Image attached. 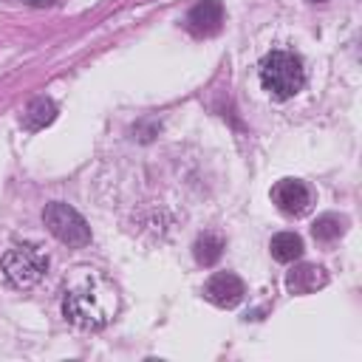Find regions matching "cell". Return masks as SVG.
I'll list each match as a JSON object with an SVG mask.
<instances>
[{"mask_svg": "<svg viewBox=\"0 0 362 362\" xmlns=\"http://www.w3.org/2000/svg\"><path fill=\"white\" fill-rule=\"evenodd\" d=\"M116 291L107 280L90 274L65 291L62 314L79 328H102L116 314Z\"/></svg>", "mask_w": 362, "mask_h": 362, "instance_id": "obj_1", "label": "cell"}, {"mask_svg": "<svg viewBox=\"0 0 362 362\" xmlns=\"http://www.w3.org/2000/svg\"><path fill=\"white\" fill-rule=\"evenodd\" d=\"M305 82V68L291 51H272L260 62V85L274 99H291Z\"/></svg>", "mask_w": 362, "mask_h": 362, "instance_id": "obj_2", "label": "cell"}, {"mask_svg": "<svg viewBox=\"0 0 362 362\" xmlns=\"http://www.w3.org/2000/svg\"><path fill=\"white\" fill-rule=\"evenodd\" d=\"M48 272V255L37 243H17L0 257V277L11 288H31Z\"/></svg>", "mask_w": 362, "mask_h": 362, "instance_id": "obj_3", "label": "cell"}, {"mask_svg": "<svg viewBox=\"0 0 362 362\" xmlns=\"http://www.w3.org/2000/svg\"><path fill=\"white\" fill-rule=\"evenodd\" d=\"M42 221H45L48 232L57 240L68 243V246H85V243H90V229H88L85 218L76 209H71L68 204H59V201L48 204L45 212H42Z\"/></svg>", "mask_w": 362, "mask_h": 362, "instance_id": "obj_4", "label": "cell"}, {"mask_svg": "<svg viewBox=\"0 0 362 362\" xmlns=\"http://www.w3.org/2000/svg\"><path fill=\"white\" fill-rule=\"evenodd\" d=\"M243 280L238 277V274H232V272H218V274H212L209 280H206V286H204V297L209 300V303H215V305H221V308H232V305H238L240 300H243Z\"/></svg>", "mask_w": 362, "mask_h": 362, "instance_id": "obj_5", "label": "cell"}, {"mask_svg": "<svg viewBox=\"0 0 362 362\" xmlns=\"http://www.w3.org/2000/svg\"><path fill=\"white\" fill-rule=\"evenodd\" d=\"M272 201H274L277 209L286 212V215H303V212L308 209V204H311V192H308V187H305L303 181H297V178H283V181L274 184Z\"/></svg>", "mask_w": 362, "mask_h": 362, "instance_id": "obj_6", "label": "cell"}, {"mask_svg": "<svg viewBox=\"0 0 362 362\" xmlns=\"http://www.w3.org/2000/svg\"><path fill=\"white\" fill-rule=\"evenodd\" d=\"M223 23V6L218 0H201L189 8L187 14V28L195 34V37H209L221 28Z\"/></svg>", "mask_w": 362, "mask_h": 362, "instance_id": "obj_7", "label": "cell"}, {"mask_svg": "<svg viewBox=\"0 0 362 362\" xmlns=\"http://www.w3.org/2000/svg\"><path fill=\"white\" fill-rule=\"evenodd\" d=\"M328 283V272L314 263H300L286 274V288L291 294H311Z\"/></svg>", "mask_w": 362, "mask_h": 362, "instance_id": "obj_8", "label": "cell"}, {"mask_svg": "<svg viewBox=\"0 0 362 362\" xmlns=\"http://www.w3.org/2000/svg\"><path fill=\"white\" fill-rule=\"evenodd\" d=\"M54 119H57V105H54L51 99H45V96L34 99V102L25 107V113H23L25 130H42V127L51 124Z\"/></svg>", "mask_w": 362, "mask_h": 362, "instance_id": "obj_9", "label": "cell"}, {"mask_svg": "<svg viewBox=\"0 0 362 362\" xmlns=\"http://www.w3.org/2000/svg\"><path fill=\"white\" fill-rule=\"evenodd\" d=\"M192 255H195V260H198L201 266H215V263L221 260V255H223V238H221L218 232H204V235H198V240H195V246H192Z\"/></svg>", "mask_w": 362, "mask_h": 362, "instance_id": "obj_10", "label": "cell"}, {"mask_svg": "<svg viewBox=\"0 0 362 362\" xmlns=\"http://www.w3.org/2000/svg\"><path fill=\"white\" fill-rule=\"evenodd\" d=\"M269 249H272V257H274V260L291 263V260H297V257L303 255V240H300V235H294V232H280V235L272 238Z\"/></svg>", "mask_w": 362, "mask_h": 362, "instance_id": "obj_11", "label": "cell"}, {"mask_svg": "<svg viewBox=\"0 0 362 362\" xmlns=\"http://www.w3.org/2000/svg\"><path fill=\"white\" fill-rule=\"evenodd\" d=\"M311 232H314V238H317V240H322V243L337 240V238L342 235V221H339L337 215H320V218L314 221Z\"/></svg>", "mask_w": 362, "mask_h": 362, "instance_id": "obj_12", "label": "cell"}, {"mask_svg": "<svg viewBox=\"0 0 362 362\" xmlns=\"http://www.w3.org/2000/svg\"><path fill=\"white\" fill-rule=\"evenodd\" d=\"M308 3H322V0H308Z\"/></svg>", "mask_w": 362, "mask_h": 362, "instance_id": "obj_13", "label": "cell"}]
</instances>
